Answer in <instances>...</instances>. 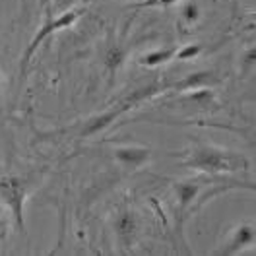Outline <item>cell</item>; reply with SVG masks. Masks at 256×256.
I'll return each instance as SVG.
<instances>
[{
  "label": "cell",
  "instance_id": "cell-13",
  "mask_svg": "<svg viewBox=\"0 0 256 256\" xmlns=\"http://www.w3.org/2000/svg\"><path fill=\"white\" fill-rule=\"evenodd\" d=\"M6 237H8V222L0 218V240H4Z\"/></svg>",
  "mask_w": 256,
  "mask_h": 256
},
{
  "label": "cell",
  "instance_id": "cell-1",
  "mask_svg": "<svg viewBox=\"0 0 256 256\" xmlns=\"http://www.w3.org/2000/svg\"><path fill=\"white\" fill-rule=\"evenodd\" d=\"M182 165L210 175H225V173H240L250 167L248 160L237 152L224 150L218 146L198 144L190 150V154L182 160Z\"/></svg>",
  "mask_w": 256,
  "mask_h": 256
},
{
  "label": "cell",
  "instance_id": "cell-12",
  "mask_svg": "<svg viewBox=\"0 0 256 256\" xmlns=\"http://www.w3.org/2000/svg\"><path fill=\"white\" fill-rule=\"evenodd\" d=\"M178 0H142L138 6H144V8H156V6H171Z\"/></svg>",
  "mask_w": 256,
  "mask_h": 256
},
{
  "label": "cell",
  "instance_id": "cell-7",
  "mask_svg": "<svg viewBox=\"0 0 256 256\" xmlns=\"http://www.w3.org/2000/svg\"><path fill=\"white\" fill-rule=\"evenodd\" d=\"M198 182H192V180H186V182H175V192H176V198H178V206L180 210L188 208L192 202L196 200L198 196Z\"/></svg>",
  "mask_w": 256,
  "mask_h": 256
},
{
  "label": "cell",
  "instance_id": "cell-11",
  "mask_svg": "<svg viewBox=\"0 0 256 256\" xmlns=\"http://www.w3.org/2000/svg\"><path fill=\"white\" fill-rule=\"evenodd\" d=\"M180 18H182V22H186V24H194V22L200 18V8H198V4L186 2V4L182 6V10H180Z\"/></svg>",
  "mask_w": 256,
  "mask_h": 256
},
{
  "label": "cell",
  "instance_id": "cell-10",
  "mask_svg": "<svg viewBox=\"0 0 256 256\" xmlns=\"http://www.w3.org/2000/svg\"><path fill=\"white\" fill-rule=\"evenodd\" d=\"M202 52V45H184V47L176 48L175 60H192Z\"/></svg>",
  "mask_w": 256,
  "mask_h": 256
},
{
  "label": "cell",
  "instance_id": "cell-4",
  "mask_svg": "<svg viewBox=\"0 0 256 256\" xmlns=\"http://www.w3.org/2000/svg\"><path fill=\"white\" fill-rule=\"evenodd\" d=\"M256 244V229L252 224H240L233 227L229 231V237L222 244L220 250H216V254L222 256H235L240 254L248 248H254Z\"/></svg>",
  "mask_w": 256,
  "mask_h": 256
},
{
  "label": "cell",
  "instance_id": "cell-2",
  "mask_svg": "<svg viewBox=\"0 0 256 256\" xmlns=\"http://www.w3.org/2000/svg\"><path fill=\"white\" fill-rule=\"evenodd\" d=\"M26 198H28V182L22 176H0V202L10 210L14 225L20 233H26Z\"/></svg>",
  "mask_w": 256,
  "mask_h": 256
},
{
  "label": "cell",
  "instance_id": "cell-6",
  "mask_svg": "<svg viewBox=\"0 0 256 256\" xmlns=\"http://www.w3.org/2000/svg\"><path fill=\"white\" fill-rule=\"evenodd\" d=\"M175 52H176V47L156 48V50H150V52L142 54L138 58V64L146 66V68H158V66H163V64L175 60Z\"/></svg>",
  "mask_w": 256,
  "mask_h": 256
},
{
  "label": "cell",
  "instance_id": "cell-9",
  "mask_svg": "<svg viewBox=\"0 0 256 256\" xmlns=\"http://www.w3.org/2000/svg\"><path fill=\"white\" fill-rule=\"evenodd\" d=\"M103 62H105V68L114 74V72L122 66V62H124V48L111 47L105 52V60H103Z\"/></svg>",
  "mask_w": 256,
  "mask_h": 256
},
{
  "label": "cell",
  "instance_id": "cell-3",
  "mask_svg": "<svg viewBox=\"0 0 256 256\" xmlns=\"http://www.w3.org/2000/svg\"><path fill=\"white\" fill-rule=\"evenodd\" d=\"M82 14H84V10H82V8H76V10H68V12H64V14H60V16H56V18H48L47 22L43 24V28H41V30L37 32V35L32 39L30 47H28L26 54H24V60H22V74H26V68H28L30 60L33 58L35 50L39 48V45H41L43 41H47L52 33L72 28V26L82 18Z\"/></svg>",
  "mask_w": 256,
  "mask_h": 256
},
{
  "label": "cell",
  "instance_id": "cell-5",
  "mask_svg": "<svg viewBox=\"0 0 256 256\" xmlns=\"http://www.w3.org/2000/svg\"><path fill=\"white\" fill-rule=\"evenodd\" d=\"M112 156H114V160L118 161L124 169H128V171H138V169H142L144 165L150 163V160H152V150L146 148V146L126 144V146H118L112 152Z\"/></svg>",
  "mask_w": 256,
  "mask_h": 256
},
{
  "label": "cell",
  "instance_id": "cell-8",
  "mask_svg": "<svg viewBox=\"0 0 256 256\" xmlns=\"http://www.w3.org/2000/svg\"><path fill=\"white\" fill-rule=\"evenodd\" d=\"M114 229H116L118 237H122V239L134 237V231H136V220H134V216L128 214V212H122L116 218V222H114Z\"/></svg>",
  "mask_w": 256,
  "mask_h": 256
}]
</instances>
